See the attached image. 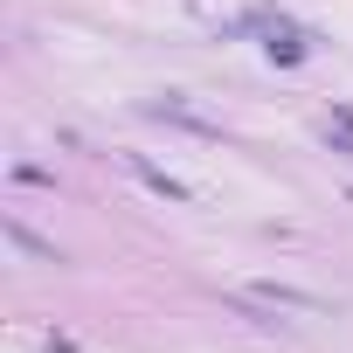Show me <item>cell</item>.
Returning a JSON list of instances; mask_svg holds the SVG:
<instances>
[{
    "instance_id": "6da1fadb",
    "label": "cell",
    "mask_w": 353,
    "mask_h": 353,
    "mask_svg": "<svg viewBox=\"0 0 353 353\" xmlns=\"http://www.w3.org/2000/svg\"><path fill=\"white\" fill-rule=\"evenodd\" d=\"M145 111H152V118H166V125H181V132H194V139H222V125H215V118H201V111H188V104H173V97H166V104H145Z\"/></svg>"
},
{
    "instance_id": "7a4b0ae2",
    "label": "cell",
    "mask_w": 353,
    "mask_h": 353,
    "mask_svg": "<svg viewBox=\"0 0 353 353\" xmlns=\"http://www.w3.org/2000/svg\"><path fill=\"white\" fill-rule=\"evenodd\" d=\"M132 173H139V181H145L152 194H166V201H188V188H181V181H173V173H166V166H152V159H139V152H132Z\"/></svg>"
},
{
    "instance_id": "3957f363",
    "label": "cell",
    "mask_w": 353,
    "mask_h": 353,
    "mask_svg": "<svg viewBox=\"0 0 353 353\" xmlns=\"http://www.w3.org/2000/svg\"><path fill=\"white\" fill-rule=\"evenodd\" d=\"M8 243H14V250H28V256H42V263H63V250H56V243H42V236H35V229H21V222H8Z\"/></svg>"
},
{
    "instance_id": "277c9868",
    "label": "cell",
    "mask_w": 353,
    "mask_h": 353,
    "mask_svg": "<svg viewBox=\"0 0 353 353\" xmlns=\"http://www.w3.org/2000/svg\"><path fill=\"white\" fill-rule=\"evenodd\" d=\"M256 298H263V305H298V312H325V298H312V291H284V284H263Z\"/></svg>"
},
{
    "instance_id": "5b68a950",
    "label": "cell",
    "mask_w": 353,
    "mask_h": 353,
    "mask_svg": "<svg viewBox=\"0 0 353 353\" xmlns=\"http://www.w3.org/2000/svg\"><path fill=\"white\" fill-rule=\"evenodd\" d=\"M298 56H305V42H298V35H284V42H270V63H298Z\"/></svg>"
}]
</instances>
